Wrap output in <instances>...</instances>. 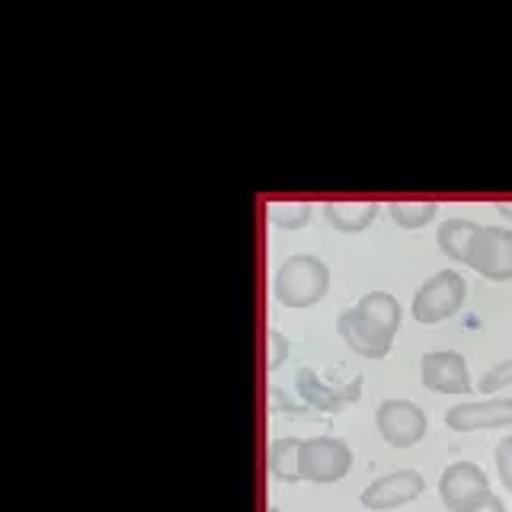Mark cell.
Instances as JSON below:
<instances>
[{"mask_svg":"<svg viewBox=\"0 0 512 512\" xmlns=\"http://www.w3.org/2000/svg\"><path fill=\"white\" fill-rule=\"evenodd\" d=\"M301 442L295 436H282L269 445V474L282 484H298L301 480Z\"/></svg>","mask_w":512,"mask_h":512,"instance_id":"14","label":"cell"},{"mask_svg":"<svg viewBox=\"0 0 512 512\" xmlns=\"http://www.w3.org/2000/svg\"><path fill=\"white\" fill-rule=\"evenodd\" d=\"M500 215L512 221V205H500Z\"/></svg>","mask_w":512,"mask_h":512,"instance_id":"22","label":"cell"},{"mask_svg":"<svg viewBox=\"0 0 512 512\" xmlns=\"http://www.w3.org/2000/svg\"><path fill=\"white\" fill-rule=\"evenodd\" d=\"M352 311H356L362 320H368L372 327H378L381 333H397L400 327V304L394 295L388 292H368L359 298V304H352Z\"/></svg>","mask_w":512,"mask_h":512,"instance_id":"13","label":"cell"},{"mask_svg":"<svg viewBox=\"0 0 512 512\" xmlns=\"http://www.w3.org/2000/svg\"><path fill=\"white\" fill-rule=\"evenodd\" d=\"M352 452L343 439L314 436L301 442V480L311 484H336L349 474Z\"/></svg>","mask_w":512,"mask_h":512,"instance_id":"4","label":"cell"},{"mask_svg":"<svg viewBox=\"0 0 512 512\" xmlns=\"http://www.w3.org/2000/svg\"><path fill=\"white\" fill-rule=\"evenodd\" d=\"M468 266L490 282L512 279V231L500 224L480 228L468 253Z\"/></svg>","mask_w":512,"mask_h":512,"instance_id":"5","label":"cell"},{"mask_svg":"<svg viewBox=\"0 0 512 512\" xmlns=\"http://www.w3.org/2000/svg\"><path fill=\"white\" fill-rule=\"evenodd\" d=\"M490 480L484 468H477L474 461H455L448 464L439 477V500L448 512H474L477 506L487 503Z\"/></svg>","mask_w":512,"mask_h":512,"instance_id":"3","label":"cell"},{"mask_svg":"<svg viewBox=\"0 0 512 512\" xmlns=\"http://www.w3.org/2000/svg\"><path fill=\"white\" fill-rule=\"evenodd\" d=\"M464 295H468V285H464V276L455 269H439L436 276H429L420 288H416L410 314L420 324H439V320H448L458 308Z\"/></svg>","mask_w":512,"mask_h":512,"instance_id":"2","label":"cell"},{"mask_svg":"<svg viewBox=\"0 0 512 512\" xmlns=\"http://www.w3.org/2000/svg\"><path fill=\"white\" fill-rule=\"evenodd\" d=\"M477 231H480V224H474L471 218H445L439 224V231H436L439 250L448 256V260L468 263V253H471Z\"/></svg>","mask_w":512,"mask_h":512,"instance_id":"12","label":"cell"},{"mask_svg":"<svg viewBox=\"0 0 512 512\" xmlns=\"http://www.w3.org/2000/svg\"><path fill=\"white\" fill-rule=\"evenodd\" d=\"M378 215L375 202H330L324 205V218L340 234H359L368 228V221Z\"/></svg>","mask_w":512,"mask_h":512,"instance_id":"15","label":"cell"},{"mask_svg":"<svg viewBox=\"0 0 512 512\" xmlns=\"http://www.w3.org/2000/svg\"><path fill=\"white\" fill-rule=\"evenodd\" d=\"M388 212L400 228H423L426 221L436 218L439 205L436 202H391Z\"/></svg>","mask_w":512,"mask_h":512,"instance_id":"16","label":"cell"},{"mask_svg":"<svg viewBox=\"0 0 512 512\" xmlns=\"http://www.w3.org/2000/svg\"><path fill=\"white\" fill-rule=\"evenodd\" d=\"M298 391L317 410H340L343 404H349L352 397H359L362 381H349L346 388L336 391V388H330V384L320 381L317 372H311V368H301V372H298Z\"/></svg>","mask_w":512,"mask_h":512,"instance_id":"11","label":"cell"},{"mask_svg":"<svg viewBox=\"0 0 512 512\" xmlns=\"http://www.w3.org/2000/svg\"><path fill=\"white\" fill-rule=\"evenodd\" d=\"M336 330L346 340V346L352 352H359L365 359H384L394 346V336L391 333H381L378 327H372L368 320H362L352 308H346L340 317H336Z\"/></svg>","mask_w":512,"mask_h":512,"instance_id":"10","label":"cell"},{"mask_svg":"<svg viewBox=\"0 0 512 512\" xmlns=\"http://www.w3.org/2000/svg\"><path fill=\"white\" fill-rule=\"evenodd\" d=\"M420 375H423V388L436 394H468L474 388L468 375V362H464L461 352L455 349L426 352Z\"/></svg>","mask_w":512,"mask_h":512,"instance_id":"8","label":"cell"},{"mask_svg":"<svg viewBox=\"0 0 512 512\" xmlns=\"http://www.w3.org/2000/svg\"><path fill=\"white\" fill-rule=\"evenodd\" d=\"M266 340H269V362H266V368L272 372V368H279V365L285 362V356H288V343H285V336H282L276 327H269V330H266Z\"/></svg>","mask_w":512,"mask_h":512,"instance_id":"20","label":"cell"},{"mask_svg":"<svg viewBox=\"0 0 512 512\" xmlns=\"http://www.w3.org/2000/svg\"><path fill=\"white\" fill-rule=\"evenodd\" d=\"M327 285H330V269L317 253H292L276 269L272 292H276V298L285 308L304 311V308H314V304L324 298Z\"/></svg>","mask_w":512,"mask_h":512,"instance_id":"1","label":"cell"},{"mask_svg":"<svg viewBox=\"0 0 512 512\" xmlns=\"http://www.w3.org/2000/svg\"><path fill=\"white\" fill-rule=\"evenodd\" d=\"M426 490V480L420 471H391L378 480H372L365 490H362V506L365 509H375V512H384V509H397V506H407L413 503L416 496Z\"/></svg>","mask_w":512,"mask_h":512,"instance_id":"7","label":"cell"},{"mask_svg":"<svg viewBox=\"0 0 512 512\" xmlns=\"http://www.w3.org/2000/svg\"><path fill=\"white\" fill-rule=\"evenodd\" d=\"M477 388L484 397L503 391V388H512V359H503V362H496L493 368H487V372L480 375Z\"/></svg>","mask_w":512,"mask_h":512,"instance_id":"18","label":"cell"},{"mask_svg":"<svg viewBox=\"0 0 512 512\" xmlns=\"http://www.w3.org/2000/svg\"><path fill=\"white\" fill-rule=\"evenodd\" d=\"M474 512H506V506H503L500 496L490 493V496H487V503H484V506H477Z\"/></svg>","mask_w":512,"mask_h":512,"instance_id":"21","label":"cell"},{"mask_svg":"<svg viewBox=\"0 0 512 512\" xmlns=\"http://www.w3.org/2000/svg\"><path fill=\"white\" fill-rule=\"evenodd\" d=\"M445 426L455 432H477L512 426V397H487L474 404H458L445 410Z\"/></svg>","mask_w":512,"mask_h":512,"instance_id":"9","label":"cell"},{"mask_svg":"<svg viewBox=\"0 0 512 512\" xmlns=\"http://www.w3.org/2000/svg\"><path fill=\"white\" fill-rule=\"evenodd\" d=\"M493 458H496V474H500L503 487L512 493V436H503L500 442H496Z\"/></svg>","mask_w":512,"mask_h":512,"instance_id":"19","label":"cell"},{"mask_svg":"<svg viewBox=\"0 0 512 512\" xmlns=\"http://www.w3.org/2000/svg\"><path fill=\"white\" fill-rule=\"evenodd\" d=\"M269 221L282 224V228H301L311 221V205L288 202V205H269Z\"/></svg>","mask_w":512,"mask_h":512,"instance_id":"17","label":"cell"},{"mask_svg":"<svg viewBox=\"0 0 512 512\" xmlns=\"http://www.w3.org/2000/svg\"><path fill=\"white\" fill-rule=\"evenodd\" d=\"M375 426L381 439L394 448H410L426 436V413L413 404V400H381L375 410Z\"/></svg>","mask_w":512,"mask_h":512,"instance_id":"6","label":"cell"}]
</instances>
